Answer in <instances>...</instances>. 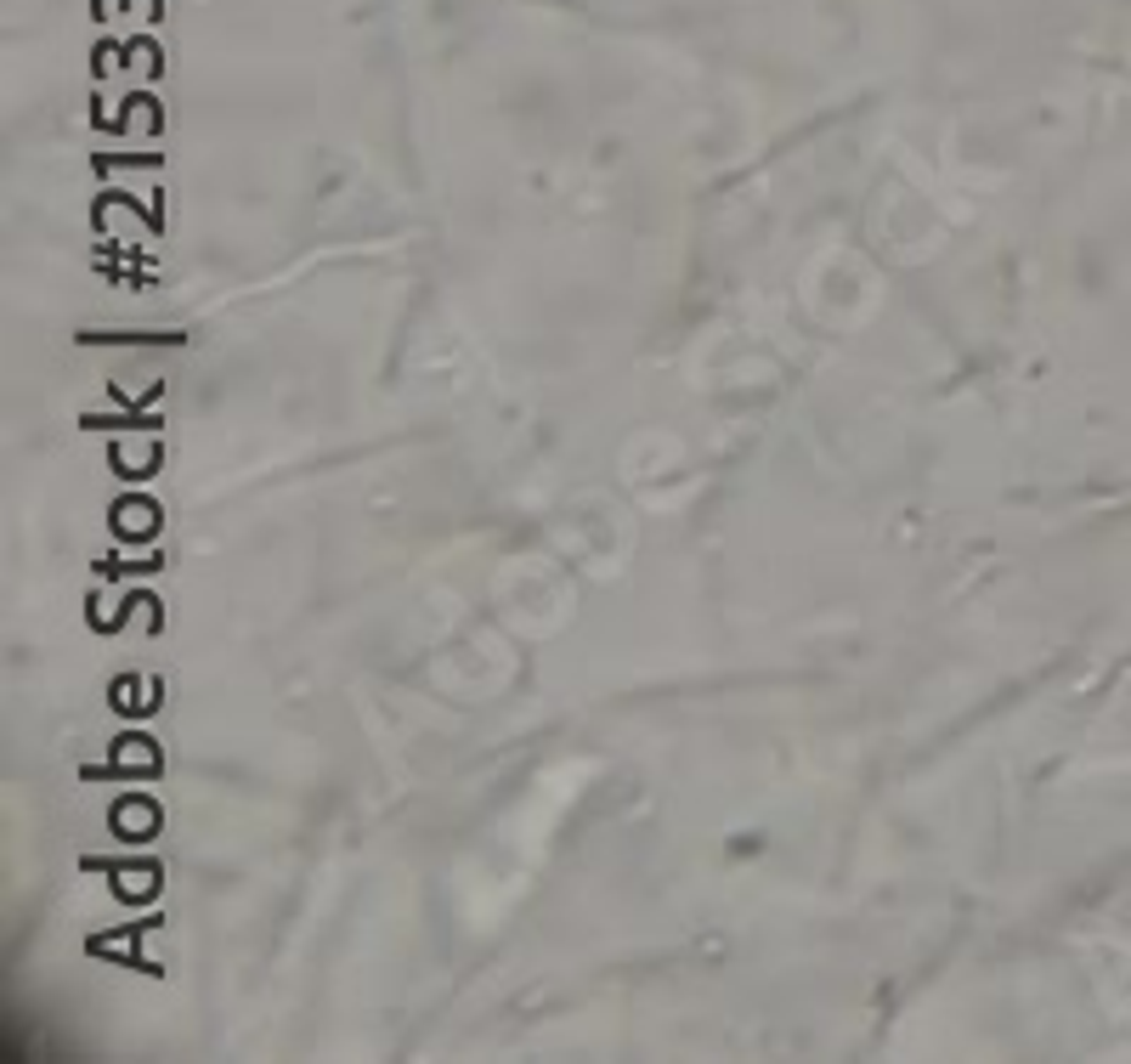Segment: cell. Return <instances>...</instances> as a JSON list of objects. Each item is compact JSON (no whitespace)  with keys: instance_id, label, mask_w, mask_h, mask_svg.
Returning a JSON list of instances; mask_svg holds the SVG:
<instances>
[{"instance_id":"cell-1","label":"cell","mask_w":1131,"mask_h":1064,"mask_svg":"<svg viewBox=\"0 0 1131 1064\" xmlns=\"http://www.w3.org/2000/svg\"><path fill=\"white\" fill-rule=\"evenodd\" d=\"M114 533H119V538H154V533H159V504L124 499V504L114 510Z\"/></svg>"},{"instance_id":"cell-2","label":"cell","mask_w":1131,"mask_h":1064,"mask_svg":"<svg viewBox=\"0 0 1131 1064\" xmlns=\"http://www.w3.org/2000/svg\"><path fill=\"white\" fill-rule=\"evenodd\" d=\"M114 771L124 776H147V771H159V748L147 736H119V748H114Z\"/></svg>"},{"instance_id":"cell-3","label":"cell","mask_w":1131,"mask_h":1064,"mask_svg":"<svg viewBox=\"0 0 1131 1064\" xmlns=\"http://www.w3.org/2000/svg\"><path fill=\"white\" fill-rule=\"evenodd\" d=\"M114 827H119L124 838H154V832H159V810L147 804V799H124V804L114 810Z\"/></svg>"},{"instance_id":"cell-4","label":"cell","mask_w":1131,"mask_h":1064,"mask_svg":"<svg viewBox=\"0 0 1131 1064\" xmlns=\"http://www.w3.org/2000/svg\"><path fill=\"white\" fill-rule=\"evenodd\" d=\"M114 459L131 464L124 476H147V470L159 464V448H154V442H114Z\"/></svg>"},{"instance_id":"cell-5","label":"cell","mask_w":1131,"mask_h":1064,"mask_svg":"<svg viewBox=\"0 0 1131 1064\" xmlns=\"http://www.w3.org/2000/svg\"><path fill=\"white\" fill-rule=\"evenodd\" d=\"M154 889H159V872H154V866H124V872H119V895L147 901Z\"/></svg>"}]
</instances>
